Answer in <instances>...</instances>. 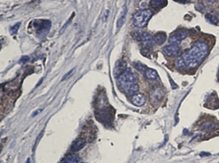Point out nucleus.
I'll use <instances>...</instances> for the list:
<instances>
[{
    "instance_id": "nucleus-1",
    "label": "nucleus",
    "mask_w": 219,
    "mask_h": 163,
    "mask_svg": "<svg viewBox=\"0 0 219 163\" xmlns=\"http://www.w3.org/2000/svg\"><path fill=\"white\" fill-rule=\"evenodd\" d=\"M209 46L204 41H198L194 44L175 61L178 69L195 68L204 61L209 54Z\"/></svg>"
},
{
    "instance_id": "nucleus-2",
    "label": "nucleus",
    "mask_w": 219,
    "mask_h": 163,
    "mask_svg": "<svg viewBox=\"0 0 219 163\" xmlns=\"http://www.w3.org/2000/svg\"><path fill=\"white\" fill-rule=\"evenodd\" d=\"M118 82L120 89L127 94L133 96L139 91L138 77L130 69H127L123 74L119 76Z\"/></svg>"
},
{
    "instance_id": "nucleus-3",
    "label": "nucleus",
    "mask_w": 219,
    "mask_h": 163,
    "mask_svg": "<svg viewBox=\"0 0 219 163\" xmlns=\"http://www.w3.org/2000/svg\"><path fill=\"white\" fill-rule=\"evenodd\" d=\"M151 17H152V12L148 9L139 11L134 16V18H133L134 25L139 28L143 27L147 25Z\"/></svg>"
},
{
    "instance_id": "nucleus-4",
    "label": "nucleus",
    "mask_w": 219,
    "mask_h": 163,
    "mask_svg": "<svg viewBox=\"0 0 219 163\" xmlns=\"http://www.w3.org/2000/svg\"><path fill=\"white\" fill-rule=\"evenodd\" d=\"M50 21L47 20H36L33 22V26L38 35H46L50 28Z\"/></svg>"
},
{
    "instance_id": "nucleus-5",
    "label": "nucleus",
    "mask_w": 219,
    "mask_h": 163,
    "mask_svg": "<svg viewBox=\"0 0 219 163\" xmlns=\"http://www.w3.org/2000/svg\"><path fill=\"white\" fill-rule=\"evenodd\" d=\"M187 37V31L186 30H178L173 32L169 37V43L171 44H178L181 43L182 40Z\"/></svg>"
},
{
    "instance_id": "nucleus-6",
    "label": "nucleus",
    "mask_w": 219,
    "mask_h": 163,
    "mask_svg": "<svg viewBox=\"0 0 219 163\" xmlns=\"http://www.w3.org/2000/svg\"><path fill=\"white\" fill-rule=\"evenodd\" d=\"M163 52L166 55L169 57H175L178 56L179 54H181V48L179 47L178 44H168L163 48Z\"/></svg>"
},
{
    "instance_id": "nucleus-7",
    "label": "nucleus",
    "mask_w": 219,
    "mask_h": 163,
    "mask_svg": "<svg viewBox=\"0 0 219 163\" xmlns=\"http://www.w3.org/2000/svg\"><path fill=\"white\" fill-rule=\"evenodd\" d=\"M137 35L134 36V38H136L139 40H141L142 42L146 44V45L152 46L154 44V39L152 38V36L150 34L147 33V32H139L136 33Z\"/></svg>"
},
{
    "instance_id": "nucleus-8",
    "label": "nucleus",
    "mask_w": 219,
    "mask_h": 163,
    "mask_svg": "<svg viewBox=\"0 0 219 163\" xmlns=\"http://www.w3.org/2000/svg\"><path fill=\"white\" fill-rule=\"evenodd\" d=\"M163 95H164V93H163L162 89L160 86H155L154 88H152L150 98L152 102H157L162 98Z\"/></svg>"
},
{
    "instance_id": "nucleus-9",
    "label": "nucleus",
    "mask_w": 219,
    "mask_h": 163,
    "mask_svg": "<svg viewBox=\"0 0 219 163\" xmlns=\"http://www.w3.org/2000/svg\"><path fill=\"white\" fill-rule=\"evenodd\" d=\"M127 70L126 62L124 61H119L115 64V69H114V74L116 77L119 76L120 75L123 74Z\"/></svg>"
},
{
    "instance_id": "nucleus-10",
    "label": "nucleus",
    "mask_w": 219,
    "mask_h": 163,
    "mask_svg": "<svg viewBox=\"0 0 219 163\" xmlns=\"http://www.w3.org/2000/svg\"><path fill=\"white\" fill-rule=\"evenodd\" d=\"M131 101L134 105H136L138 107H141V106L145 104L146 98H145L144 95L142 94H136L132 96Z\"/></svg>"
},
{
    "instance_id": "nucleus-11",
    "label": "nucleus",
    "mask_w": 219,
    "mask_h": 163,
    "mask_svg": "<svg viewBox=\"0 0 219 163\" xmlns=\"http://www.w3.org/2000/svg\"><path fill=\"white\" fill-rule=\"evenodd\" d=\"M86 145V140L83 139H77L72 143V146H71V150L72 152H78L81 149H83L84 148V146Z\"/></svg>"
},
{
    "instance_id": "nucleus-12",
    "label": "nucleus",
    "mask_w": 219,
    "mask_h": 163,
    "mask_svg": "<svg viewBox=\"0 0 219 163\" xmlns=\"http://www.w3.org/2000/svg\"><path fill=\"white\" fill-rule=\"evenodd\" d=\"M153 39H154V43L158 45H161L163 43H165L166 40V34L164 32H158L155 35Z\"/></svg>"
},
{
    "instance_id": "nucleus-13",
    "label": "nucleus",
    "mask_w": 219,
    "mask_h": 163,
    "mask_svg": "<svg viewBox=\"0 0 219 163\" xmlns=\"http://www.w3.org/2000/svg\"><path fill=\"white\" fill-rule=\"evenodd\" d=\"M167 4V0H151L150 6L154 9L162 8Z\"/></svg>"
},
{
    "instance_id": "nucleus-14",
    "label": "nucleus",
    "mask_w": 219,
    "mask_h": 163,
    "mask_svg": "<svg viewBox=\"0 0 219 163\" xmlns=\"http://www.w3.org/2000/svg\"><path fill=\"white\" fill-rule=\"evenodd\" d=\"M144 75H145V77H146L147 79L150 80H157V78H158V74H157V72H156L155 70L151 68H147V70L145 71Z\"/></svg>"
},
{
    "instance_id": "nucleus-15",
    "label": "nucleus",
    "mask_w": 219,
    "mask_h": 163,
    "mask_svg": "<svg viewBox=\"0 0 219 163\" xmlns=\"http://www.w3.org/2000/svg\"><path fill=\"white\" fill-rule=\"evenodd\" d=\"M79 161H80V157L78 156L71 154L68 156L62 163H79Z\"/></svg>"
},
{
    "instance_id": "nucleus-16",
    "label": "nucleus",
    "mask_w": 219,
    "mask_h": 163,
    "mask_svg": "<svg viewBox=\"0 0 219 163\" xmlns=\"http://www.w3.org/2000/svg\"><path fill=\"white\" fill-rule=\"evenodd\" d=\"M126 14H127V8L126 7H124V9H123V11H122L121 14H120V17H119V20H118V24H117L118 28H120V27L123 26V24L124 23V20H125V17H126Z\"/></svg>"
},
{
    "instance_id": "nucleus-17",
    "label": "nucleus",
    "mask_w": 219,
    "mask_h": 163,
    "mask_svg": "<svg viewBox=\"0 0 219 163\" xmlns=\"http://www.w3.org/2000/svg\"><path fill=\"white\" fill-rule=\"evenodd\" d=\"M134 66L139 72H143V73H144L145 71L147 69V66H145L144 64L141 63V62H135V63L134 64Z\"/></svg>"
},
{
    "instance_id": "nucleus-18",
    "label": "nucleus",
    "mask_w": 219,
    "mask_h": 163,
    "mask_svg": "<svg viewBox=\"0 0 219 163\" xmlns=\"http://www.w3.org/2000/svg\"><path fill=\"white\" fill-rule=\"evenodd\" d=\"M151 46L149 45H146L145 47H143L142 49H141V53L144 57H149L152 54V50H151Z\"/></svg>"
},
{
    "instance_id": "nucleus-19",
    "label": "nucleus",
    "mask_w": 219,
    "mask_h": 163,
    "mask_svg": "<svg viewBox=\"0 0 219 163\" xmlns=\"http://www.w3.org/2000/svg\"><path fill=\"white\" fill-rule=\"evenodd\" d=\"M206 18H207V20H209L210 23H212V24L217 25V23H218V20H217V19L215 17H213V16H212L211 14H206Z\"/></svg>"
},
{
    "instance_id": "nucleus-20",
    "label": "nucleus",
    "mask_w": 219,
    "mask_h": 163,
    "mask_svg": "<svg viewBox=\"0 0 219 163\" xmlns=\"http://www.w3.org/2000/svg\"><path fill=\"white\" fill-rule=\"evenodd\" d=\"M20 26H21V23L20 22L17 23L16 25H14V26H13L12 27H11L10 33L12 34V35H16V34L18 33V30H19V28H20Z\"/></svg>"
},
{
    "instance_id": "nucleus-21",
    "label": "nucleus",
    "mask_w": 219,
    "mask_h": 163,
    "mask_svg": "<svg viewBox=\"0 0 219 163\" xmlns=\"http://www.w3.org/2000/svg\"><path fill=\"white\" fill-rule=\"evenodd\" d=\"M74 71H75L74 69H72V70H71V71H69V72H68L67 74L65 75V76H64V78H63V79H62V80H65L68 79V78H69V77L71 76V75H72V73L74 72Z\"/></svg>"
},
{
    "instance_id": "nucleus-22",
    "label": "nucleus",
    "mask_w": 219,
    "mask_h": 163,
    "mask_svg": "<svg viewBox=\"0 0 219 163\" xmlns=\"http://www.w3.org/2000/svg\"><path fill=\"white\" fill-rule=\"evenodd\" d=\"M175 1H176V2H179V3H186L188 2L189 0H175Z\"/></svg>"
},
{
    "instance_id": "nucleus-23",
    "label": "nucleus",
    "mask_w": 219,
    "mask_h": 163,
    "mask_svg": "<svg viewBox=\"0 0 219 163\" xmlns=\"http://www.w3.org/2000/svg\"><path fill=\"white\" fill-rule=\"evenodd\" d=\"M27 60H28V57H23L21 59V61H21V62H23V61H26Z\"/></svg>"
},
{
    "instance_id": "nucleus-24",
    "label": "nucleus",
    "mask_w": 219,
    "mask_h": 163,
    "mask_svg": "<svg viewBox=\"0 0 219 163\" xmlns=\"http://www.w3.org/2000/svg\"><path fill=\"white\" fill-rule=\"evenodd\" d=\"M2 99H3V94L0 93V102H2Z\"/></svg>"
},
{
    "instance_id": "nucleus-25",
    "label": "nucleus",
    "mask_w": 219,
    "mask_h": 163,
    "mask_svg": "<svg viewBox=\"0 0 219 163\" xmlns=\"http://www.w3.org/2000/svg\"><path fill=\"white\" fill-rule=\"evenodd\" d=\"M208 1H209V2H214L215 0H208Z\"/></svg>"
},
{
    "instance_id": "nucleus-26",
    "label": "nucleus",
    "mask_w": 219,
    "mask_h": 163,
    "mask_svg": "<svg viewBox=\"0 0 219 163\" xmlns=\"http://www.w3.org/2000/svg\"><path fill=\"white\" fill-rule=\"evenodd\" d=\"M26 163H30V159H28V160H27V161H26Z\"/></svg>"
},
{
    "instance_id": "nucleus-27",
    "label": "nucleus",
    "mask_w": 219,
    "mask_h": 163,
    "mask_svg": "<svg viewBox=\"0 0 219 163\" xmlns=\"http://www.w3.org/2000/svg\"><path fill=\"white\" fill-rule=\"evenodd\" d=\"M217 17L219 18V13H217Z\"/></svg>"
}]
</instances>
